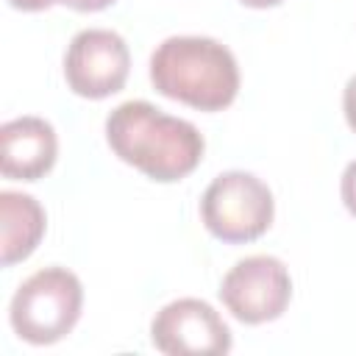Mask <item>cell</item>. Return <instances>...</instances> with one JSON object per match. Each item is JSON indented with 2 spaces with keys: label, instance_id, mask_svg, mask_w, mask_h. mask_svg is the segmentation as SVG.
Returning a JSON list of instances; mask_svg holds the SVG:
<instances>
[{
  "label": "cell",
  "instance_id": "6da1fadb",
  "mask_svg": "<svg viewBox=\"0 0 356 356\" xmlns=\"http://www.w3.org/2000/svg\"><path fill=\"white\" fill-rule=\"evenodd\" d=\"M106 142L125 164L153 181L170 184L189 175L203 159L200 131L181 117L164 114L147 100H125L106 117Z\"/></svg>",
  "mask_w": 356,
  "mask_h": 356
},
{
  "label": "cell",
  "instance_id": "7a4b0ae2",
  "mask_svg": "<svg viewBox=\"0 0 356 356\" xmlns=\"http://www.w3.org/2000/svg\"><path fill=\"white\" fill-rule=\"evenodd\" d=\"M156 92L200 111H220L239 92L234 53L209 36H170L150 56Z\"/></svg>",
  "mask_w": 356,
  "mask_h": 356
},
{
  "label": "cell",
  "instance_id": "3957f363",
  "mask_svg": "<svg viewBox=\"0 0 356 356\" xmlns=\"http://www.w3.org/2000/svg\"><path fill=\"white\" fill-rule=\"evenodd\" d=\"M83 306V286L67 267H42L28 275L8 306L11 328L31 345H53L64 339Z\"/></svg>",
  "mask_w": 356,
  "mask_h": 356
},
{
  "label": "cell",
  "instance_id": "277c9868",
  "mask_svg": "<svg viewBox=\"0 0 356 356\" xmlns=\"http://www.w3.org/2000/svg\"><path fill=\"white\" fill-rule=\"evenodd\" d=\"M275 214L270 186L245 170L220 172L200 197V217L211 236L239 245L259 239Z\"/></svg>",
  "mask_w": 356,
  "mask_h": 356
},
{
  "label": "cell",
  "instance_id": "5b68a950",
  "mask_svg": "<svg viewBox=\"0 0 356 356\" xmlns=\"http://www.w3.org/2000/svg\"><path fill=\"white\" fill-rule=\"evenodd\" d=\"M289 298L292 278L286 264L264 253L236 261L220 284V300L239 323L248 325H261L281 317Z\"/></svg>",
  "mask_w": 356,
  "mask_h": 356
},
{
  "label": "cell",
  "instance_id": "8992f818",
  "mask_svg": "<svg viewBox=\"0 0 356 356\" xmlns=\"http://www.w3.org/2000/svg\"><path fill=\"white\" fill-rule=\"evenodd\" d=\"M131 70V53L120 33L108 28L78 31L64 53L67 86L89 100H103L122 89Z\"/></svg>",
  "mask_w": 356,
  "mask_h": 356
},
{
  "label": "cell",
  "instance_id": "52a82bcc",
  "mask_svg": "<svg viewBox=\"0 0 356 356\" xmlns=\"http://www.w3.org/2000/svg\"><path fill=\"white\" fill-rule=\"evenodd\" d=\"M156 350L170 356H217L231 350V328L200 298H178L161 306L150 323Z\"/></svg>",
  "mask_w": 356,
  "mask_h": 356
},
{
  "label": "cell",
  "instance_id": "ba28073f",
  "mask_svg": "<svg viewBox=\"0 0 356 356\" xmlns=\"http://www.w3.org/2000/svg\"><path fill=\"white\" fill-rule=\"evenodd\" d=\"M0 170L14 181H39L58 156L56 128L42 117H14L0 128Z\"/></svg>",
  "mask_w": 356,
  "mask_h": 356
},
{
  "label": "cell",
  "instance_id": "9c48e42d",
  "mask_svg": "<svg viewBox=\"0 0 356 356\" xmlns=\"http://www.w3.org/2000/svg\"><path fill=\"white\" fill-rule=\"evenodd\" d=\"M0 225H3V267L28 259L44 236V209L25 192H0Z\"/></svg>",
  "mask_w": 356,
  "mask_h": 356
},
{
  "label": "cell",
  "instance_id": "30bf717a",
  "mask_svg": "<svg viewBox=\"0 0 356 356\" xmlns=\"http://www.w3.org/2000/svg\"><path fill=\"white\" fill-rule=\"evenodd\" d=\"M339 192H342V203H345V209L356 217V159L345 167L342 181H339Z\"/></svg>",
  "mask_w": 356,
  "mask_h": 356
},
{
  "label": "cell",
  "instance_id": "8fae6325",
  "mask_svg": "<svg viewBox=\"0 0 356 356\" xmlns=\"http://www.w3.org/2000/svg\"><path fill=\"white\" fill-rule=\"evenodd\" d=\"M342 111H345L348 125L356 131V75L345 83V92H342Z\"/></svg>",
  "mask_w": 356,
  "mask_h": 356
},
{
  "label": "cell",
  "instance_id": "7c38bea8",
  "mask_svg": "<svg viewBox=\"0 0 356 356\" xmlns=\"http://www.w3.org/2000/svg\"><path fill=\"white\" fill-rule=\"evenodd\" d=\"M75 11H100V8H108L114 0H58Z\"/></svg>",
  "mask_w": 356,
  "mask_h": 356
},
{
  "label": "cell",
  "instance_id": "4fadbf2b",
  "mask_svg": "<svg viewBox=\"0 0 356 356\" xmlns=\"http://www.w3.org/2000/svg\"><path fill=\"white\" fill-rule=\"evenodd\" d=\"M8 3L14 8H19V11H42V8H50L58 0H8Z\"/></svg>",
  "mask_w": 356,
  "mask_h": 356
},
{
  "label": "cell",
  "instance_id": "5bb4252c",
  "mask_svg": "<svg viewBox=\"0 0 356 356\" xmlns=\"http://www.w3.org/2000/svg\"><path fill=\"white\" fill-rule=\"evenodd\" d=\"M242 6H250V8H270V6H278L281 0H239Z\"/></svg>",
  "mask_w": 356,
  "mask_h": 356
}]
</instances>
